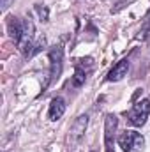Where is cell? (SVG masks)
<instances>
[{
  "label": "cell",
  "mask_w": 150,
  "mask_h": 152,
  "mask_svg": "<svg viewBox=\"0 0 150 152\" xmlns=\"http://www.w3.org/2000/svg\"><path fill=\"white\" fill-rule=\"evenodd\" d=\"M117 142L124 152H143L145 149V138L136 131H124Z\"/></svg>",
  "instance_id": "1"
},
{
  "label": "cell",
  "mask_w": 150,
  "mask_h": 152,
  "mask_svg": "<svg viewBox=\"0 0 150 152\" xmlns=\"http://www.w3.org/2000/svg\"><path fill=\"white\" fill-rule=\"evenodd\" d=\"M149 115H150V99H141L131 108V112L127 113V118H129V122L133 126L140 127V126H143L147 122Z\"/></svg>",
  "instance_id": "2"
},
{
  "label": "cell",
  "mask_w": 150,
  "mask_h": 152,
  "mask_svg": "<svg viewBox=\"0 0 150 152\" xmlns=\"http://www.w3.org/2000/svg\"><path fill=\"white\" fill-rule=\"evenodd\" d=\"M50 60H51V71H50V83L60 78L62 73V62H64V50L62 46H55L50 51Z\"/></svg>",
  "instance_id": "3"
},
{
  "label": "cell",
  "mask_w": 150,
  "mask_h": 152,
  "mask_svg": "<svg viewBox=\"0 0 150 152\" xmlns=\"http://www.w3.org/2000/svg\"><path fill=\"white\" fill-rule=\"evenodd\" d=\"M117 117L115 115H106V124H104V143H106V152H115L113 143H115V129H117Z\"/></svg>",
  "instance_id": "4"
},
{
  "label": "cell",
  "mask_w": 150,
  "mask_h": 152,
  "mask_svg": "<svg viewBox=\"0 0 150 152\" xmlns=\"http://www.w3.org/2000/svg\"><path fill=\"white\" fill-rule=\"evenodd\" d=\"M87 124H88V117L87 115H81V117H78L74 120V124L71 126V131H69V140L73 143H76L83 136V133L87 129Z\"/></svg>",
  "instance_id": "5"
},
{
  "label": "cell",
  "mask_w": 150,
  "mask_h": 152,
  "mask_svg": "<svg viewBox=\"0 0 150 152\" xmlns=\"http://www.w3.org/2000/svg\"><path fill=\"white\" fill-rule=\"evenodd\" d=\"M127 71H129V60L127 58H122L120 62H117L113 66V69L108 73L106 80L108 81H118V80H122L124 76L127 75Z\"/></svg>",
  "instance_id": "6"
},
{
  "label": "cell",
  "mask_w": 150,
  "mask_h": 152,
  "mask_svg": "<svg viewBox=\"0 0 150 152\" xmlns=\"http://www.w3.org/2000/svg\"><path fill=\"white\" fill-rule=\"evenodd\" d=\"M66 112V101L62 97H55L50 104V112H48V117L50 120H58Z\"/></svg>",
  "instance_id": "7"
},
{
  "label": "cell",
  "mask_w": 150,
  "mask_h": 152,
  "mask_svg": "<svg viewBox=\"0 0 150 152\" xmlns=\"http://www.w3.org/2000/svg\"><path fill=\"white\" fill-rule=\"evenodd\" d=\"M90 58H81L76 62V75H74V85H81L85 81L87 75L90 73V69H85V64L88 62Z\"/></svg>",
  "instance_id": "8"
},
{
  "label": "cell",
  "mask_w": 150,
  "mask_h": 152,
  "mask_svg": "<svg viewBox=\"0 0 150 152\" xmlns=\"http://www.w3.org/2000/svg\"><path fill=\"white\" fill-rule=\"evenodd\" d=\"M11 2H12V0H2V9L5 11V9L9 7V4H11Z\"/></svg>",
  "instance_id": "9"
}]
</instances>
